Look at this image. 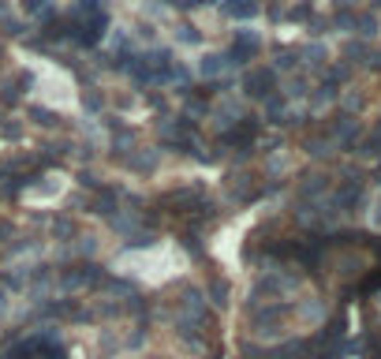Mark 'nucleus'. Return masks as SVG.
Segmentation results:
<instances>
[{
  "mask_svg": "<svg viewBox=\"0 0 381 359\" xmlns=\"http://www.w3.org/2000/svg\"><path fill=\"white\" fill-rule=\"evenodd\" d=\"M228 12H232V15H239V19H247V15H254V0H232Z\"/></svg>",
  "mask_w": 381,
  "mask_h": 359,
  "instance_id": "f03ea898",
  "label": "nucleus"
},
{
  "mask_svg": "<svg viewBox=\"0 0 381 359\" xmlns=\"http://www.w3.org/2000/svg\"><path fill=\"white\" fill-rule=\"evenodd\" d=\"M374 4H378V8H381V0H374Z\"/></svg>",
  "mask_w": 381,
  "mask_h": 359,
  "instance_id": "7ed1b4c3",
  "label": "nucleus"
},
{
  "mask_svg": "<svg viewBox=\"0 0 381 359\" xmlns=\"http://www.w3.org/2000/svg\"><path fill=\"white\" fill-rule=\"evenodd\" d=\"M183 270H187V255L172 239H161L154 247H138V251H127L116 259V273L135 277L142 284H165V281L180 277Z\"/></svg>",
  "mask_w": 381,
  "mask_h": 359,
  "instance_id": "f257e3e1",
  "label": "nucleus"
}]
</instances>
